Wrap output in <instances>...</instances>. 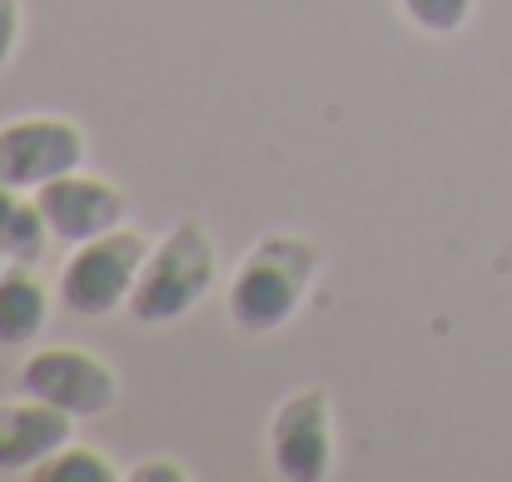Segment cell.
<instances>
[{
    "label": "cell",
    "mask_w": 512,
    "mask_h": 482,
    "mask_svg": "<svg viewBox=\"0 0 512 482\" xmlns=\"http://www.w3.org/2000/svg\"><path fill=\"white\" fill-rule=\"evenodd\" d=\"M20 25H25V5L20 0H0V70L20 50Z\"/></svg>",
    "instance_id": "13"
},
{
    "label": "cell",
    "mask_w": 512,
    "mask_h": 482,
    "mask_svg": "<svg viewBox=\"0 0 512 482\" xmlns=\"http://www.w3.org/2000/svg\"><path fill=\"white\" fill-rule=\"evenodd\" d=\"M50 319V289L40 284L35 264H5L0 269V343H30L45 333Z\"/></svg>",
    "instance_id": "9"
},
{
    "label": "cell",
    "mask_w": 512,
    "mask_h": 482,
    "mask_svg": "<svg viewBox=\"0 0 512 482\" xmlns=\"http://www.w3.org/2000/svg\"><path fill=\"white\" fill-rule=\"evenodd\" d=\"M145 259H150V239L130 224H120L100 239H85L70 249L60 284H55V299L75 319H110L130 304Z\"/></svg>",
    "instance_id": "3"
},
{
    "label": "cell",
    "mask_w": 512,
    "mask_h": 482,
    "mask_svg": "<svg viewBox=\"0 0 512 482\" xmlns=\"http://www.w3.org/2000/svg\"><path fill=\"white\" fill-rule=\"evenodd\" d=\"M473 5L478 0H398L408 25L423 30V35H458L473 20Z\"/></svg>",
    "instance_id": "12"
},
{
    "label": "cell",
    "mask_w": 512,
    "mask_h": 482,
    "mask_svg": "<svg viewBox=\"0 0 512 482\" xmlns=\"http://www.w3.org/2000/svg\"><path fill=\"white\" fill-rule=\"evenodd\" d=\"M90 140L70 115H15L0 125V184L35 194L40 184L85 169Z\"/></svg>",
    "instance_id": "6"
},
{
    "label": "cell",
    "mask_w": 512,
    "mask_h": 482,
    "mask_svg": "<svg viewBox=\"0 0 512 482\" xmlns=\"http://www.w3.org/2000/svg\"><path fill=\"white\" fill-rule=\"evenodd\" d=\"M219 279V249L199 219H179L160 244H150V259L130 294V319L145 328L189 319Z\"/></svg>",
    "instance_id": "2"
},
{
    "label": "cell",
    "mask_w": 512,
    "mask_h": 482,
    "mask_svg": "<svg viewBox=\"0 0 512 482\" xmlns=\"http://www.w3.org/2000/svg\"><path fill=\"white\" fill-rule=\"evenodd\" d=\"M20 393L65 408L70 418H105L120 408V373L90 348L50 343L20 363Z\"/></svg>",
    "instance_id": "4"
},
{
    "label": "cell",
    "mask_w": 512,
    "mask_h": 482,
    "mask_svg": "<svg viewBox=\"0 0 512 482\" xmlns=\"http://www.w3.org/2000/svg\"><path fill=\"white\" fill-rule=\"evenodd\" d=\"M334 398L324 388H294L269 413V468L284 482H324L334 473Z\"/></svg>",
    "instance_id": "5"
},
{
    "label": "cell",
    "mask_w": 512,
    "mask_h": 482,
    "mask_svg": "<svg viewBox=\"0 0 512 482\" xmlns=\"http://www.w3.org/2000/svg\"><path fill=\"white\" fill-rule=\"evenodd\" d=\"M50 224L35 204V194L0 184V259L5 264H35L50 244Z\"/></svg>",
    "instance_id": "10"
},
{
    "label": "cell",
    "mask_w": 512,
    "mask_h": 482,
    "mask_svg": "<svg viewBox=\"0 0 512 482\" xmlns=\"http://www.w3.org/2000/svg\"><path fill=\"white\" fill-rule=\"evenodd\" d=\"M35 204H40L50 234L60 244H70V249L85 244V239H100V234H110L120 224H130V194L120 184L90 174V169H70V174L40 184Z\"/></svg>",
    "instance_id": "7"
},
{
    "label": "cell",
    "mask_w": 512,
    "mask_h": 482,
    "mask_svg": "<svg viewBox=\"0 0 512 482\" xmlns=\"http://www.w3.org/2000/svg\"><path fill=\"white\" fill-rule=\"evenodd\" d=\"M189 478H194V473L170 463V458H150V463L130 468V482H189Z\"/></svg>",
    "instance_id": "14"
},
{
    "label": "cell",
    "mask_w": 512,
    "mask_h": 482,
    "mask_svg": "<svg viewBox=\"0 0 512 482\" xmlns=\"http://www.w3.org/2000/svg\"><path fill=\"white\" fill-rule=\"evenodd\" d=\"M35 482H120L125 473L110 463V453H100V448H90V443H65L60 453H50L35 473Z\"/></svg>",
    "instance_id": "11"
},
{
    "label": "cell",
    "mask_w": 512,
    "mask_h": 482,
    "mask_svg": "<svg viewBox=\"0 0 512 482\" xmlns=\"http://www.w3.org/2000/svg\"><path fill=\"white\" fill-rule=\"evenodd\" d=\"M319 244L309 234H294V229H264L249 254L239 259V269L229 274V323L249 338H264V333H279L284 323L294 319L319 279Z\"/></svg>",
    "instance_id": "1"
},
{
    "label": "cell",
    "mask_w": 512,
    "mask_h": 482,
    "mask_svg": "<svg viewBox=\"0 0 512 482\" xmlns=\"http://www.w3.org/2000/svg\"><path fill=\"white\" fill-rule=\"evenodd\" d=\"M75 438V418L65 408H50L40 398H0V473H35L50 453H60Z\"/></svg>",
    "instance_id": "8"
},
{
    "label": "cell",
    "mask_w": 512,
    "mask_h": 482,
    "mask_svg": "<svg viewBox=\"0 0 512 482\" xmlns=\"http://www.w3.org/2000/svg\"><path fill=\"white\" fill-rule=\"evenodd\" d=\"M0 269H5V259H0Z\"/></svg>",
    "instance_id": "15"
}]
</instances>
